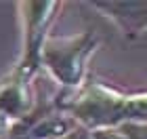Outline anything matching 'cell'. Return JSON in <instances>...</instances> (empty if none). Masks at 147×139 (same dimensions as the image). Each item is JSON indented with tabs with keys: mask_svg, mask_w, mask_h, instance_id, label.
I'll return each mask as SVG.
<instances>
[{
	"mask_svg": "<svg viewBox=\"0 0 147 139\" xmlns=\"http://www.w3.org/2000/svg\"><path fill=\"white\" fill-rule=\"evenodd\" d=\"M90 51V38H51L40 51V59L61 84H78L82 78V63Z\"/></svg>",
	"mask_w": 147,
	"mask_h": 139,
	"instance_id": "obj_1",
	"label": "cell"
}]
</instances>
